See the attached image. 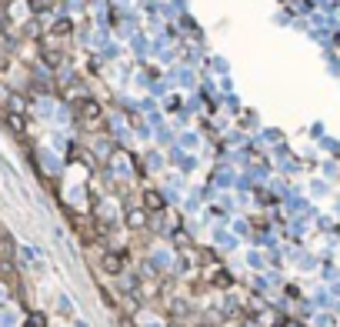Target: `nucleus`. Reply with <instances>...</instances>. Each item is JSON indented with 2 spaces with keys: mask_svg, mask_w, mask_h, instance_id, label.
<instances>
[{
  "mask_svg": "<svg viewBox=\"0 0 340 327\" xmlns=\"http://www.w3.org/2000/svg\"><path fill=\"white\" fill-rule=\"evenodd\" d=\"M143 204H147V210H150V214H160V210H164V197H160L157 191H147V194H143Z\"/></svg>",
  "mask_w": 340,
  "mask_h": 327,
  "instance_id": "f257e3e1",
  "label": "nucleus"
},
{
  "mask_svg": "<svg viewBox=\"0 0 340 327\" xmlns=\"http://www.w3.org/2000/svg\"><path fill=\"white\" fill-rule=\"evenodd\" d=\"M14 320H17L14 311H4V314H0V327H14Z\"/></svg>",
  "mask_w": 340,
  "mask_h": 327,
  "instance_id": "20e7f679",
  "label": "nucleus"
},
{
  "mask_svg": "<svg viewBox=\"0 0 340 327\" xmlns=\"http://www.w3.org/2000/svg\"><path fill=\"white\" fill-rule=\"evenodd\" d=\"M103 267H107L110 274H120V271H124V267H120V257H114V254L103 257Z\"/></svg>",
  "mask_w": 340,
  "mask_h": 327,
  "instance_id": "f03ea898",
  "label": "nucleus"
},
{
  "mask_svg": "<svg viewBox=\"0 0 340 327\" xmlns=\"http://www.w3.org/2000/svg\"><path fill=\"white\" fill-rule=\"evenodd\" d=\"M127 224H130V227H143V214H140V210L127 214Z\"/></svg>",
  "mask_w": 340,
  "mask_h": 327,
  "instance_id": "7ed1b4c3",
  "label": "nucleus"
}]
</instances>
